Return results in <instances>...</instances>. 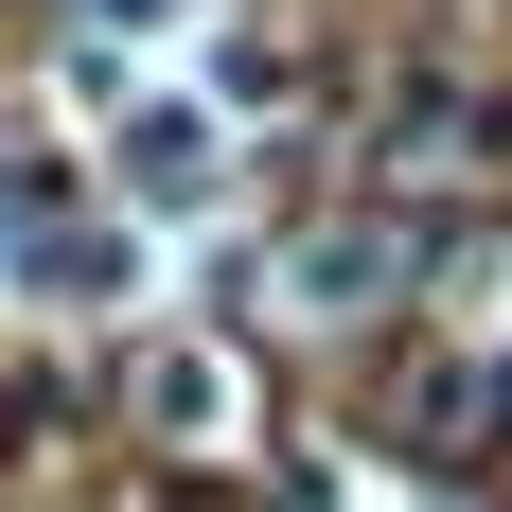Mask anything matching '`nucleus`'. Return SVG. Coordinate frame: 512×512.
<instances>
[{"label":"nucleus","mask_w":512,"mask_h":512,"mask_svg":"<svg viewBox=\"0 0 512 512\" xmlns=\"http://www.w3.org/2000/svg\"><path fill=\"white\" fill-rule=\"evenodd\" d=\"M106 177H124V212H212L230 195V142H212V106H124Z\"/></svg>","instance_id":"obj_1"},{"label":"nucleus","mask_w":512,"mask_h":512,"mask_svg":"<svg viewBox=\"0 0 512 512\" xmlns=\"http://www.w3.org/2000/svg\"><path fill=\"white\" fill-rule=\"evenodd\" d=\"M89 18H177V0H89Z\"/></svg>","instance_id":"obj_4"},{"label":"nucleus","mask_w":512,"mask_h":512,"mask_svg":"<svg viewBox=\"0 0 512 512\" xmlns=\"http://www.w3.org/2000/svg\"><path fill=\"white\" fill-rule=\"evenodd\" d=\"M354 301H389V230H301L283 248V318H354Z\"/></svg>","instance_id":"obj_2"},{"label":"nucleus","mask_w":512,"mask_h":512,"mask_svg":"<svg viewBox=\"0 0 512 512\" xmlns=\"http://www.w3.org/2000/svg\"><path fill=\"white\" fill-rule=\"evenodd\" d=\"M142 424L159 442H230V371L212 354H142Z\"/></svg>","instance_id":"obj_3"}]
</instances>
